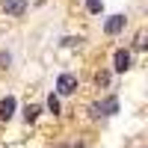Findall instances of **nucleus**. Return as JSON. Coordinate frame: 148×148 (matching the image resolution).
<instances>
[{
    "label": "nucleus",
    "instance_id": "obj_9",
    "mask_svg": "<svg viewBox=\"0 0 148 148\" xmlns=\"http://www.w3.org/2000/svg\"><path fill=\"white\" fill-rule=\"evenodd\" d=\"M47 110H51V113H53V116L59 113V98H56L53 92H51V95H47Z\"/></svg>",
    "mask_w": 148,
    "mask_h": 148
},
{
    "label": "nucleus",
    "instance_id": "obj_6",
    "mask_svg": "<svg viewBox=\"0 0 148 148\" xmlns=\"http://www.w3.org/2000/svg\"><path fill=\"white\" fill-rule=\"evenodd\" d=\"M127 68H130V53L127 51H116V71L125 74Z\"/></svg>",
    "mask_w": 148,
    "mask_h": 148
},
{
    "label": "nucleus",
    "instance_id": "obj_10",
    "mask_svg": "<svg viewBox=\"0 0 148 148\" xmlns=\"http://www.w3.org/2000/svg\"><path fill=\"white\" fill-rule=\"evenodd\" d=\"M95 83L98 86H110V71H98L95 74Z\"/></svg>",
    "mask_w": 148,
    "mask_h": 148
},
{
    "label": "nucleus",
    "instance_id": "obj_8",
    "mask_svg": "<svg viewBox=\"0 0 148 148\" xmlns=\"http://www.w3.org/2000/svg\"><path fill=\"white\" fill-rule=\"evenodd\" d=\"M86 9H89L92 15H101V12H104V3H101V0H86Z\"/></svg>",
    "mask_w": 148,
    "mask_h": 148
},
{
    "label": "nucleus",
    "instance_id": "obj_12",
    "mask_svg": "<svg viewBox=\"0 0 148 148\" xmlns=\"http://www.w3.org/2000/svg\"><path fill=\"white\" fill-rule=\"evenodd\" d=\"M9 62H12V53H0V68H9Z\"/></svg>",
    "mask_w": 148,
    "mask_h": 148
},
{
    "label": "nucleus",
    "instance_id": "obj_1",
    "mask_svg": "<svg viewBox=\"0 0 148 148\" xmlns=\"http://www.w3.org/2000/svg\"><path fill=\"white\" fill-rule=\"evenodd\" d=\"M74 92H77V77L68 74V71H62L56 77V95H74Z\"/></svg>",
    "mask_w": 148,
    "mask_h": 148
},
{
    "label": "nucleus",
    "instance_id": "obj_7",
    "mask_svg": "<svg viewBox=\"0 0 148 148\" xmlns=\"http://www.w3.org/2000/svg\"><path fill=\"white\" fill-rule=\"evenodd\" d=\"M39 113H42V110L36 107V104H27V107H24V121H27V125H33V121L39 119Z\"/></svg>",
    "mask_w": 148,
    "mask_h": 148
},
{
    "label": "nucleus",
    "instance_id": "obj_2",
    "mask_svg": "<svg viewBox=\"0 0 148 148\" xmlns=\"http://www.w3.org/2000/svg\"><path fill=\"white\" fill-rule=\"evenodd\" d=\"M125 24H127L125 15H110V18L104 21V33H107V36H119L121 30H125Z\"/></svg>",
    "mask_w": 148,
    "mask_h": 148
},
{
    "label": "nucleus",
    "instance_id": "obj_11",
    "mask_svg": "<svg viewBox=\"0 0 148 148\" xmlns=\"http://www.w3.org/2000/svg\"><path fill=\"white\" fill-rule=\"evenodd\" d=\"M133 47H136V51H145V33L142 30L136 33V39H133Z\"/></svg>",
    "mask_w": 148,
    "mask_h": 148
},
{
    "label": "nucleus",
    "instance_id": "obj_4",
    "mask_svg": "<svg viewBox=\"0 0 148 148\" xmlns=\"http://www.w3.org/2000/svg\"><path fill=\"white\" fill-rule=\"evenodd\" d=\"M3 9H6V15L21 18L24 12H27V0H3Z\"/></svg>",
    "mask_w": 148,
    "mask_h": 148
},
{
    "label": "nucleus",
    "instance_id": "obj_5",
    "mask_svg": "<svg viewBox=\"0 0 148 148\" xmlns=\"http://www.w3.org/2000/svg\"><path fill=\"white\" fill-rule=\"evenodd\" d=\"M12 116H15V98L6 95L3 101H0V121H9Z\"/></svg>",
    "mask_w": 148,
    "mask_h": 148
},
{
    "label": "nucleus",
    "instance_id": "obj_3",
    "mask_svg": "<svg viewBox=\"0 0 148 148\" xmlns=\"http://www.w3.org/2000/svg\"><path fill=\"white\" fill-rule=\"evenodd\" d=\"M101 113H104V116H116V113H119V98H116V95L104 98V101L95 107V116H101Z\"/></svg>",
    "mask_w": 148,
    "mask_h": 148
}]
</instances>
